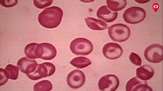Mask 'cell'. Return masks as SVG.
Returning <instances> with one entry per match:
<instances>
[{
  "mask_svg": "<svg viewBox=\"0 0 163 91\" xmlns=\"http://www.w3.org/2000/svg\"><path fill=\"white\" fill-rule=\"evenodd\" d=\"M146 15V12L143 8L138 7H133L125 11L123 17L126 22L134 24L143 21Z\"/></svg>",
  "mask_w": 163,
  "mask_h": 91,
  "instance_id": "cell-4",
  "label": "cell"
},
{
  "mask_svg": "<svg viewBox=\"0 0 163 91\" xmlns=\"http://www.w3.org/2000/svg\"><path fill=\"white\" fill-rule=\"evenodd\" d=\"M0 86L4 84L9 79L5 69L0 68Z\"/></svg>",
  "mask_w": 163,
  "mask_h": 91,
  "instance_id": "cell-25",
  "label": "cell"
},
{
  "mask_svg": "<svg viewBox=\"0 0 163 91\" xmlns=\"http://www.w3.org/2000/svg\"><path fill=\"white\" fill-rule=\"evenodd\" d=\"M118 15L117 12L111 11L105 5L100 7L96 13L97 16L98 18L107 23L114 21L117 18Z\"/></svg>",
  "mask_w": 163,
  "mask_h": 91,
  "instance_id": "cell-12",
  "label": "cell"
},
{
  "mask_svg": "<svg viewBox=\"0 0 163 91\" xmlns=\"http://www.w3.org/2000/svg\"><path fill=\"white\" fill-rule=\"evenodd\" d=\"M135 1L136 2L140 3H145L148 2L150 1L145 0H135Z\"/></svg>",
  "mask_w": 163,
  "mask_h": 91,
  "instance_id": "cell-26",
  "label": "cell"
},
{
  "mask_svg": "<svg viewBox=\"0 0 163 91\" xmlns=\"http://www.w3.org/2000/svg\"><path fill=\"white\" fill-rule=\"evenodd\" d=\"M38 44L32 43L27 44L24 48V52L26 56L28 58L35 59L37 58L35 53V49Z\"/></svg>",
  "mask_w": 163,
  "mask_h": 91,
  "instance_id": "cell-19",
  "label": "cell"
},
{
  "mask_svg": "<svg viewBox=\"0 0 163 91\" xmlns=\"http://www.w3.org/2000/svg\"><path fill=\"white\" fill-rule=\"evenodd\" d=\"M63 15L62 10L54 6L46 8L40 13L38 17L39 23L47 28H53L60 23Z\"/></svg>",
  "mask_w": 163,
  "mask_h": 91,
  "instance_id": "cell-1",
  "label": "cell"
},
{
  "mask_svg": "<svg viewBox=\"0 0 163 91\" xmlns=\"http://www.w3.org/2000/svg\"><path fill=\"white\" fill-rule=\"evenodd\" d=\"M119 84V80L117 76L109 74L101 77L98 81V86L102 91H115L118 88Z\"/></svg>",
  "mask_w": 163,
  "mask_h": 91,
  "instance_id": "cell-8",
  "label": "cell"
},
{
  "mask_svg": "<svg viewBox=\"0 0 163 91\" xmlns=\"http://www.w3.org/2000/svg\"><path fill=\"white\" fill-rule=\"evenodd\" d=\"M136 72L138 78L143 80H149L153 76L154 73L153 69L147 65H142L137 68Z\"/></svg>",
  "mask_w": 163,
  "mask_h": 91,
  "instance_id": "cell-13",
  "label": "cell"
},
{
  "mask_svg": "<svg viewBox=\"0 0 163 91\" xmlns=\"http://www.w3.org/2000/svg\"><path fill=\"white\" fill-rule=\"evenodd\" d=\"M84 20L88 26L92 30H101L108 28L107 24L102 20L90 17H88Z\"/></svg>",
  "mask_w": 163,
  "mask_h": 91,
  "instance_id": "cell-14",
  "label": "cell"
},
{
  "mask_svg": "<svg viewBox=\"0 0 163 91\" xmlns=\"http://www.w3.org/2000/svg\"><path fill=\"white\" fill-rule=\"evenodd\" d=\"M5 69L9 79L16 80L18 77L19 69L18 67L11 64L7 65Z\"/></svg>",
  "mask_w": 163,
  "mask_h": 91,
  "instance_id": "cell-18",
  "label": "cell"
},
{
  "mask_svg": "<svg viewBox=\"0 0 163 91\" xmlns=\"http://www.w3.org/2000/svg\"><path fill=\"white\" fill-rule=\"evenodd\" d=\"M70 49L73 54L77 55H86L93 51V46L92 42L84 38H78L72 40Z\"/></svg>",
  "mask_w": 163,
  "mask_h": 91,
  "instance_id": "cell-2",
  "label": "cell"
},
{
  "mask_svg": "<svg viewBox=\"0 0 163 91\" xmlns=\"http://www.w3.org/2000/svg\"><path fill=\"white\" fill-rule=\"evenodd\" d=\"M17 65L21 71L27 75L33 72L36 69L38 64L35 60L24 57L18 60Z\"/></svg>",
  "mask_w": 163,
  "mask_h": 91,
  "instance_id": "cell-11",
  "label": "cell"
},
{
  "mask_svg": "<svg viewBox=\"0 0 163 91\" xmlns=\"http://www.w3.org/2000/svg\"><path fill=\"white\" fill-rule=\"evenodd\" d=\"M35 53L37 58L50 60L56 56L57 51L52 45L48 43H43L37 45L35 49Z\"/></svg>",
  "mask_w": 163,
  "mask_h": 91,
  "instance_id": "cell-6",
  "label": "cell"
},
{
  "mask_svg": "<svg viewBox=\"0 0 163 91\" xmlns=\"http://www.w3.org/2000/svg\"><path fill=\"white\" fill-rule=\"evenodd\" d=\"M143 80H140L136 77H134L129 80L126 83V89L127 91H132L133 89L138 84L143 81Z\"/></svg>",
  "mask_w": 163,
  "mask_h": 91,
  "instance_id": "cell-20",
  "label": "cell"
},
{
  "mask_svg": "<svg viewBox=\"0 0 163 91\" xmlns=\"http://www.w3.org/2000/svg\"><path fill=\"white\" fill-rule=\"evenodd\" d=\"M55 71V67L52 63L44 62L38 64L35 70L31 73L27 75L30 79L36 80L43 77L52 75Z\"/></svg>",
  "mask_w": 163,
  "mask_h": 91,
  "instance_id": "cell-5",
  "label": "cell"
},
{
  "mask_svg": "<svg viewBox=\"0 0 163 91\" xmlns=\"http://www.w3.org/2000/svg\"><path fill=\"white\" fill-rule=\"evenodd\" d=\"M132 91H153L152 88L148 86L146 81H143L141 83L137 84L133 89Z\"/></svg>",
  "mask_w": 163,
  "mask_h": 91,
  "instance_id": "cell-22",
  "label": "cell"
},
{
  "mask_svg": "<svg viewBox=\"0 0 163 91\" xmlns=\"http://www.w3.org/2000/svg\"><path fill=\"white\" fill-rule=\"evenodd\" d=\"M130 61L133 64L136 65L140 66L142 62V59L140 56L134 53H131L129 56Z\"/></svg>",
  "mask_w": 163,
  "mask_h": 91,
  "instance_id": "cell-23",
  "label": "cell"
},
{
  "mask_svg": "<svg viewBox=\"0 0 163 91\" xmlns=\"http://www.w3.org/2000/svg\"><path fill=\"white\" fill-rule=\"evenodd\" d=\"M144 54L146 59L150 62H160L163 59L162 46L158 44H152L146 48Z\"/></svg>",
  "mask_w": 163,
  "mask_h": 91,
  "instance_id": "cell-7",
  "label": "cell"
},
{
  "mask_svg": "<svg viewBox=\"0 0 163 91\" xmlns=\"http://www.w3.org/2000/svg\"><path fill=\"white\" fill-rule=\"evenodd\" d=\"M86 80L84 73L76 69L71 71L67 75L66 81L69 86L73 89H77L82 86Z\"/></svg>",
  "mask_w": 163,
  "mask_h": 91,
  "instance_id": "cell-9",
  "label": "cell"
},
{
  "mask_svg": "<svg viewBox=\"0 0 163 91\" xmlns=\"http://www.w3.org/2000/svg\"><path fill=\"white\" fill-rule=\"evenodd\" d=\"M108 33L112 40L120 42L128 39L130 35V31L126 25L122 24H116L108 28Z\"/></svg>",
  "mask_w": 163,
  "mask_h": 91,
  "instance_id": "cell-3",
  "label": "cell"
},
{
  "mask_svg": "<svg viewBox=\"0 0 163 91\" xmlns=\"http://www.w3.org/2000/svg\"><path fill=\"white\" fill-rule=\"evenodd\" d=\"M104 56L110 59H115L119 58L123 53V49L118 44L110 42L106 44L102 48Z\"/></svg>",
  "mask_w": 163,
  "mask_h": 91,
  "instance_id": "cell-10",
  "label": "cell"
},
{
  "mask_svg": "<svg viewBox=\"0 0 163 91\" xmlns=\"http://www.w3.org/2000/svg\"><path fill=\"white\" fill-rule=\"evenodd\" d=\"M108 8L112 11H120L126 6L127 2L125 0H107Z\"/></svg>",
  "mask_w": 163,
  "mask_h": 91,
  "instance_id": "cell-16",
  "label": "cell"
},
{
  "mask_svg": "<svg viewBox=\"0 0 163 91\" xmlns=\"http://www.w3.org/2000/svg\"><path fill=\"white\" fill-rule=\"evenodd\" d=\"M70 63L73 66L79 69H82L88 67L92 64L90 60L83 57H78L73 59Z\"/></svg>",
  "mask_w": 163,
  "mask_h": 91,
  "instance_id": "cell-15",
  "label": "cell"
},
{
  "mask_svg": "<svg viewBox=\"0 0 163 91\" xmlns=\"http://www.w3.org/2000/svg\"><path fill=\"white\" fill-rule=\"evenodd\" d=\"M34 5L38 8L42 9L51 5L53 0H37L33 1Z\"/></svg>",
  "mask_w": 163,
  "mask_h": 91,
  "instance_id": "cell-21",
  "label": "cell"
},
{
  "mask_svg": "<svg viewBox=\"0 0 163 91\" xmlns=\"http://www.w3.org/2000/svg\"><path fill=\"white\" fill-rule=\"evenodd\" d=\"M52 85L51 82L48 80H43L35 84L33 87L35 91H48L52 90Z\"/></svg>",
  "mask_w": 163,
  "mask_h": 91,
  "instance_id": "cell-17",
  "label": "cell"
},
{
  "mask_svg": "<svg viewBox=\"0 0 163 91\" xmlns=\"http://www.w3.org/2000/svg\"><path fill=\"white\" fill-rule=\"evenodd\" d=\"M17 0H1L0 4L5 7H10L15 6L17 3Z\"/></svg>",
  "mask_w": 163,
  "mask_h": 91,
  "instance_id": "cell-24",
  "label": "cell"
}]
</instances>
